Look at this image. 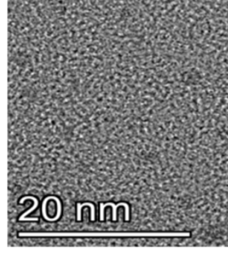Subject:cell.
I'll list each match as a JSON object with an SVG mask.
<instances>
[{"label":"cell","instance_id":"6da1fadb","mask_svg":"<svg viewBox=\"0 0 228 255\" xmlns=\"http://www.w3.org/2000/svg\"><path fill=\"white\" fill-rule=\"evenodd\" d=\"M189 233H21V237H189Z\"/></svg>","mask_w":228,"mask_h":255},{"label":"cell","instance_id":"7a4b0ae2","mask_svg":"<svg viewBox=\"0 0 228 255\" xmlns=\"http://www.w3.org/2000/svg\"><path fill=\"white\" fill-rule=\"evenodd\" d=\"M120 205L125 207L126 213H125V220L128 221L129 220V206L127 203H119L117 205H114V203H108V204H100V221H104V210L106 206H112L113 207V220L114 221H117V208H118Z\"/></svg>","mask_w":228,"mask_h":255}]
</instances>
